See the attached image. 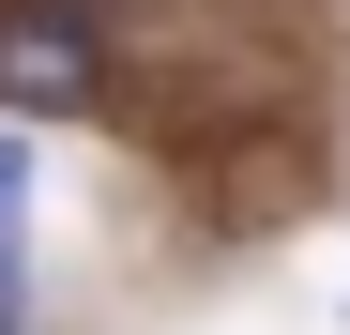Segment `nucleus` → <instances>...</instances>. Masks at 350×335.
Here are the masks:
<instances>
[{"label": "nucleus", "instance_id": "obj_1", "mask_svg": "<svg viewBox=\"0 0 350 335\" xmlns=\"http://www.w3.org/2000/svg\"><path fill=\"white\" fill-rule=\"evenodd\" d=\"M0 107H107V31L77 0H0Z\"/></svg>", "mask_w": 350, "mask_h": 335}, {"label": "nucleus", "instance_id": "obj_2", "mask_svg": "<svg viewBox=\"0 0 350 335\" xmlns=\"http://www.w3.org/2000/svg\"><path fill=\"white\" fill-rule=\"evenodd\" d=\"M16 213H31V137L0 122V244H16Z\"/></svg>", "mask_w": 350, "mask_h": 335}, {"label": "nucleus", "instance_id": "obj_3", "mask_svg": "<svg viewBox=\"0 0 350 335\" xmlns=\"http://www.w3.org/2000/svg\"><path fill=\"white\" fill-rule=\"evenodd\" d=\"M31 320V244H0V335Z\"/></svg>", "mask_w": 350, "mask_h": 335}, {"label": "nucleus", "instance_id": "obj_4", "mask_svg": "<svg viewBox=\"0 0 350 335\" xmlns=\"http://www.w3.org/2000/svg\"><path fill=\"white\" fill-rule=\"evenodd\" d=\"M16 335H31V320H16Z\"/></svg>", "mask_w": 350, "mask_h": 335}]
</instances>
